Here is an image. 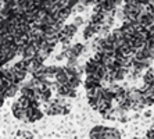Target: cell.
<instances>
[{"instance_id": "obj_16", "label": "cell", "mask_w": 154, "mask_h": 139, "mask_svg": "<svg viewBox=\"0 0 154 139\" xmlns=\"http://www.w3.org/2000/svg\"><path fill=\"white\" fill-rule=\"evenodd\" d=\"M71 111V104L67 103L64 104V106H61V115H67Z\"/></svg>"}, {"instance_id": "obj_5", "label": "cell", "mask_w": 154, "mask_h": 139, "mask_svg": "<svg viewBox=\"0 0 154 139\" xmlns=\"http://www.w3.org/2000/svg\"><path fill=\"white\" fill-rule=\"evenodd\" d=\"M45 104H46V106H45V113H46L47 115H60L61 114V106L56 103L53 99Z\"/></svg>"}, {"instance_id": "obj_2", "label": "cell", "mask_w": 154, "mask_h": 139, "mask_svg": "<svg viewBox=\"0 0 154 139\" xmlns=\"http://www.w3.org/2000/svg\"><path fill=\"white\" fill-rule=\"evenodd\" d=\"M43 117V111L39 107H28L26 109V121L28 122H36L42 120Z\"/></svg>"}, {"instance_id": "obj_8", "label": "cell", "mask_w": 154, "mask_h": 139, "mask_svg": "<svg viewBox=\"0 0 154 139\" xmlns=\"http://www.w3.org/2000/svg\"><path fill=\"white\" fill-rule=\"evenodd\" d=\"M128 97L132 103H136V102L143 100V93H142L140 88H133V89H128Z\"/></svg>"}, {"instance_id": "obj_3", "label": "cell", "mask_w": 154, "mask_h": 139, "mask_svg": "<svg viewBox=\"0 0 154 139\" xmlns=\"http://www.w3.org/2000/svg\"><path fill=\"white\" fill-rule=\"evenodd\" d=\"M76 32H78V27L76 25H74L71 22V24H65L64 27H63V29L60 31V33H58V39H60L61 36H64V38H69V39H72L74 36L76 35Z\"/></svg>"}, {"instance_id": "obj_10", "label": "cell", "mask_w": 154, "mask_h": 139, "mask_svg": "<svg viewBox=\"0 0 154 139\" xmlns=\"http://www.w3.org/2000/svg\"><path fill=\"white\" fill-rule=\"evenodd\" d=\"M20 89H21V88L18 86V84H14V82H13V84H11V85L7 88V90L4 92V97H13V96H15V95H17V92Z\"/></svg>"}, {"instance_id": "obj_14", "label": "cell", "mask_w": 154, "mask_h": 139, "mask_svg": "<svg viewBox=\"0 0 154 139\" xmlns=\"http://www.w3.org/2000/svg\"><path fill=\"white\" fill-rule=\"evenodd\" d=\"M143 103L146 107H151L154 104V96H143Z\"/></svg>"}, {"instance_id": "obj_13", "label": "cell", "mask_w": 154, "mask_h": 139, "mask_svg": "<svg viewBox=\"0 0 154 139\" xmlns=\"http://www.w3.org/2000/svg\"><path fill=\"white\" fill-rule=\"evenodd\" d=\"M17 102L21 104L24 109H28V107L31 106V99H29V97H26V96H22V95H21V97H20Z\"/></svg>"}, {"instance_id": "obj_19", "label": "cell", "mask_w": 154, "mask_h": 139, "mask_svg": "<svg viewBox=\"0 0 154 139\" xmlns=\"http://www.w3.org/2000/svg\"><path fill=\"white\" fill-rule=\"evenodd\" d=\"M132 139H142V138H137V136H135V138H132Z\"/></svg>"}, {"instance_id": "obj_4", "label": "cell", "mask_w": 154, "mask_h": 139, "mask_svg": "<svg viewBox=\"0 0 154 139\" xmlns=\"http://www.w3.org/2000/svg\"><path fill=\"white\" fill-rule=\"evenodd\" d=\"M11 111H13V115H14L17 120H20V121H26V109H24L18 102H15V103L11 106Z\"/></svg>"}, {"instance_id": "obj_18", "label": "cell", "mask_w": 154, "mask_h": 139, "mask_svg": "<svg viewBox=\"0 0 154 139\" xmlns=\"http://www.w3.org/2000/svg\"><path fill=\"white\" fill-rule=\"evenodd\" d=\"M150 115H151V111H150V110L144 111V117H150Z\"/></svg>"}, {"instance_id": "obj_12", "label": "cell", "mask_w": 154, "mask_h": 139, "mask_svg": "<svg viewBox=\"0 0 154 139\" xmlns=\"http://www.w3.org/2000/svg\"><path fill=\"white\" fill-rule=\"evenodd\" d=\"M107 134H108V139H122L121 134L117 128H108L107 127Z\"/></svg>"}, {"instance_id": "obj_11", "label": "cell", "mask_w": 154, "mask_h": 139, "mask_svg": "<svg viewBox=\"0 0 154 139\" xmlns=\"http://www.w3.org/2000/svg\"><path fill=\"white\" fill-rule=\"evenodd\" d=\"M142 79H143V84H151V82H154V70L153 68H147L146 71L143 72Z\"/></svg>"}, {"instance_id": "obj_15", "label": "cell", "mask_w": 154, "mask_h": 139, "mask_svg": "<svg viewBox=\"0 0 154 139\" xmlns=\"http://www.w3.org/2000/svg\"><path fill=\"white\" fill-rule=\"evenodd\" d=\"M72 24L76 25V27L79 28V27H82V25L85 24V20H83V18L81 17V15H76V17L74 18V21H72Z\"/></svg>"}, {"instance_id": "obj_20", "label": "cell", "mask_w": 154, "mask_h": 139, "mask_svg": "<svg viewBox=\"0 0 154 139\" xmlns=\"http://www.w3.org/2000/svg\"><path fill=\"white\" fill-rule=\"evenodd\" d=\"M151 128H154V122H153V125H151Z\"/></svg>"}, {"instance_id": "obj_1", "label": "cell", "mask_w": 154, "mask_h": 139, "mask_svg": "<svg viewBox=\"0 0 154 139\" xmlns=\"http://www.w3.org/2000/svg\"><path fill=\"white\" fill-rule=\"evenodd\" d=\"M89 138L90 139H108L107 127H104V125H96V127H93L89 132Z\"/></svg>"}, {"instance_id": "obj_9", "label": "cell", "mask_w": 154, "mask_h": 139, "mask_svg": "<svg viewBox=\"0 0 154 139\" xmlns=\"http://www.w3.org/2000/svg\"><path fill=\"white\" fill-rule=\"evenodd\" d=\"M51 97H53V89H51V88H46V89H43L39 92V100L42 103L50 102Z\"/></svg>"}, {"instance_id": "obj_6", "label": "cell", "mask_w": 154, "mask_h": 139, "mask_svg": "<svg viewBox=\"0 0 154 139\" xmlns=\"http://www.w3.org/2000/svg\"><path fill=\"white\" fill-rule=\"evenodd\" d=\"M83 85H85L86 90H90V89H93V88L100 86L101 79H99L97 77H94V75H86V79H85V82H83Z\"/></svg>"}, {"instance_id": "obj_7", "label": "cell", "mask_w": 154, "mask_h": 139, "mask_svg": "<svg viewBox=\"0 0 154 139\" xmlns=\"http://www.w3.org/2000/svg\"><path fill=\"white\" fill-rule=\"evenodd\" d=\"M137 21H139L140 24L143 25V27H147V28H149V27H151V25L154 24V17L150 14V13H147V11L144 10L143 13L139 15Z\"/></svg>"}, {"instance_id": "obj_17", "label": "cell", "mask_w": 154, "mask_h": 139, "mask_svg": "<svg viewBox=\"0 0 154 139\" xmlns=\"http://www.w3.org/2000/svg\"><path fill=\"white\" fill-rule=\"evenodd\" d=\"M117 121H119V122H126L128 121V113H125V114H119V115H117Z\"/></svg>"}, {"instance_id": "obj_21", "label": "cell", "mask_w": 154, "mask_h": 139, "mask_svg": "<svg viewBox=\"0 0 154 139\" xmlns=\"http://www.w3.org/2000/svg\"><path fill=\"white\" fill-rule=\"evenodd\" d=\"M22 139H26V138H22Z\"/></svg>"}]
</instances>
